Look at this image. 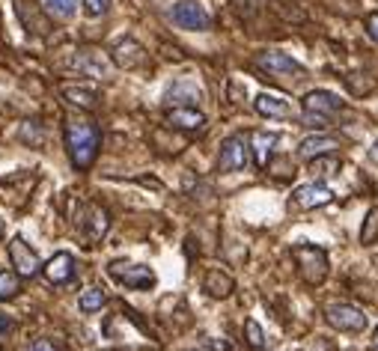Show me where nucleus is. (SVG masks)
I'll return each mask as SVG.
<instances>
[{"label":"nucleus","mask_w":378,"mask_h":351,"mask_svg":"<svg viewBox=\"0 0 378 351\" xmlns=\"http://www.w3.org/2000/svg\"><path fill=\"white\" fill-rule=\"evenodd\" d=\"M336 170H340V161L334 158V152H331V155H319V158H313V161H310V173L319 176V179L334 176Z\"/></svg>","instance_id":"26"},{"label":"nucleus","mask_w":378,"mask_h":351,"mask_svg":"<svg viewBox=\"0 0 378 351\" xmlns=\"http://www.w3.org/2000/svg\"><path fill=\"white\" fill-rule=\"evenodd\" d=\"M295 262H298V268H301V277L310 286L322 283V280L327 277V253L322 247H316V244L295 247Z\"/></svg>","instance_id":"3"},{"label":"nucleus","mask_w":378,"mask_h":351,"mask_svg":"<svg viewBox=\"0 0 378 351\" xmlns=\"http://www.w3.org/2000/svg\"><path fill=\"white\" fill-rule=\"evenodd\" d=\"M256 66L271 75L274 81H298V78H304V66L283 51H262L256 57Z\"/></svg>","instance_id":"2"},{"label":"nucleus","mask_w":378,"mask_h":351,"mask_svg":"<svg viewBox=\"0 0 378 351\" xmlns=\"http://www.w3.org/2000/svg\"><path fill=\"white\" fill-rule=\"evenodd\" d=\"M9 262H12V268H15L21 277H36L39 271H42L36 250L30 247L21 235H15L12 242H9Z\"/></svg>","instance_id":"10"},{"label":"nucleus","mask_w":378,"mask_h":351,"mask_svg":"<svg viewBox=\"0 0 378 351\" xmlns=\"http://www.w3.org/2000/svg\"><path fill=\"white\" fill-rule=\"evenodd\" d=\"M21 292V274L18 271H0V300H9Z\"/></svg>","instance_id":"25"},{"label":"nucleus","mask_w":378,"mask_h":351,"mask_svg":"<svg viewBox=\"0 0 378 351\" xmlns=\"http://www.w3.org/2000/svg\"><path fill=\"white\" fill-rule=\"evenodd\" d=\"M253 105H256V114H262L268 119H286L289 116V102H283V98H277V96L262 93V96H256Z\"/></svg>","instance_id":"19"},{"label":"nucleus","mask_w":378,"mask_h":351,"mask_svg":"<svg viewBox=\"0 0 378 351\" xmlns=\"http://www.w3.org/2000/svg\"><path fill=\"white\" fill-rule=\"evenodd\" d=\"M111 60H114V66H119V69H125V72H128V69H137V66L146 63V51H143V45L137 42V39L125 36V39H119V42L114 45Z\"/></svg>","instance_id":"11"},{"label":"nucleus","mask_w":378,"mask_h":351,"mask_svg":"<svg viewBox=\"0 0 378 351\" xmlns=\"http://www.w3.org/2000/svg\"><path fill=\"white\" fill-rule=\"evenodd\" d=\"M167 125L176 128V132H188V134H200L206 128V116L200 114L197 107H188V105H179L167 114Z\"/></svg>","instance_id":"12"},{"label":"nucleus","mask_w":378,"mask_h":351,"mask_svg":"<svg viewBox=\"0 0 378 351\" xmlns=\"http://www.w3.org/2000/svg\"><path fill=\"white\" fill-rule=\"evenodd\" d=\"M244 334H247L251 348H262L265 345V334H262V327L256 325V318H247V322H244Z\"/></svg>","instance_id":"28"},{"label":"nucleus","mask_w":378,"mask_h":351,"mask_svg":"<svg viewBox=\"0 0 378 351\" xmlns=\"http://www.w3.org/2000/svg\"><path fill=\"white\" fill-rule=\"evenodd\" d=\"M21 140L24 143H42V134H39V128H21Z\"/></svg>","instance_id":"31"},{"label":"nucleus","mask_w":378,"mask_h":351,"mask_svg":"<svg viewBox=\"0 0 378 351\" xmlns=\"http://www.w3.org/2000/svg\"><path fill=\"white\" fill-rule=\"evenodd\" d=\"M27 351H60V345L54 343V339H45V336H42V339H36V343L30 345Z\"/></svg>","instance_id":"30"},{"label":"nucleus","mask_w":378,"mask_h":351,"mask_svg":"<svg viewBox=\"0 0 378 351\" xmlns=\"http://www.w3.org/2000/svg\"><path fill=\"white\" fill-rule=\"evenodd\" d=\"M75 226L87 242H102L107 226H111V215H107L102 206L89 203V206H81V212H78V217H75Z\"/></svg>","instance_id":"4"},{"label":"nucleus","mask_w":378,"mask_h":351,"mask_svg":"<svg viewBox=\"0 0 378 351\" xmlns=\"http://www.w3.org/2000/svg\"><path fill=\"white\" fill-rule=\"evenodd\" d=\"M366 33H370L375 42H378V12H372L370 18H366Z\"/></svg>","instance_id":"32"},{"label":"nucleus","mask_w":378,"mask_h":351,"mask_svg":"<svg viewBox=\"0 0 378 351\" xmlns=\"http://www.w3.org/2000/svg\"><path fill=\"white\" fill-rule=\"evenodd\" d=\"M325 318H327V325L331 327L345 330V334H361V330L366 327L363 309H357L352 304H331L325 309Z\"/></svg>","instance_id":"7"},{"label":"nucleus","mask_w":378,"mask_h":351,"mask_svg":"<svg viewBox=\"0 0 378 351\" xmlns=\"http://www.w3.org/2000/svg\"><path fill=\"white\" fill-rule=\"evenodd\" d=\"M208 348H212V351H230V345H226V343H208Z\"/></svg>","instance_id":"34"},{"label":"nucleus","mask_w":378,"mask_h":351,"mask_svg":"<svg viewBox=\"0 0 378 351\" xmlns=\"http://www.w3.org/2000/svg\"><path fill=\"white\" fill-rule=\"evenodd\" d=\"M15 325H12V318H6V316H0V336L3 334H9V330H12Z\"/></svg>","instance_id":"33"},{"label":"nucleus","mask_w":378,"mask_h":351,"mask_svg":"<svg viewBox=\"0 0 378 351\" xmlns=\"http://www.w3.org/2000/svg\"><path fill=\"white\" fill-rule=\"evenodd\" d=\"M331 199H334V190L322 182L301 185V188H295V194H292V203L298 208H319V206H327Z\"/></svg>","instance_id":"14"},{"label":"nucleus","mask_w":378,"mask_h":351,"mask_svg":"<svg viewBox=\"0 0 378 351\" xmlns=\"http://www.w3.org/2000/svg\"><path fill=\"white\" fill-rule=\"evenodd\" d=\"M105 289H98V286H89L87 292H81V298H78V307L84 309V313H96V309H102L105 307Z\"/></svg>","instance_id":"24"},{"label":"nucleus","mask_w":378,"mask_h":351,"mask_svg":"<svg viewBox=\"0 0 378 351\" xmlns=\"http://www.w3.org/2000/svg\"><path fill=\"white\" fill-rule=\"evenodd\" d=\"M75 69L87 78H98V81H107L114 75V60H107L102 51H93V48H84V51L75 54Z\"/></svg>","instance_id":"9"},{"label":"nucleus","mask_w":378,"mask_h":351,"mask_svg":"<svg viewBox=\"0 0 378 351\" xmlns=\"http://www.w3.org/2000/svg\"><path fill=\"white\" fill-rule=\"evenodd\" d=\"M3 233H6V224H3V220H0V238H3Z\"/></svg>","instance_id":"36"},{"label":"nucleus","mask_w":378,"mask_h":351,"mask_svg":"<svg viewBox=\"0 0 378 351\" xmlns=\"http://www.w3.org/2000/svg\"><path fill=\"white\" fill-rule=\"evenodd\" d=\"M233 277L230 274H224V271H217V268H212L206 274V280H203V292H208L212 298H226L233 292Z\"/></svg>","instance_id":"20"},{"label":"nucleus","mask_w":378,"mask_h":351,"mask_svg":"<svg viewBox=\"0 0 378 351\" xmlns=\"http://www.w3.org/2000/svg\"><path fill=\"white\" fill-rule=\"evenodd\" d=\"M42 9L60 21H69L78 12V0H42Z\"/></svg>","instance_id":"23"},{"label":"nucleus","mask_w":378,"mask_h":351,"mask_svg":"<svg viewBox=\"0 0 378 351\" xmlns=\"http://www.w3.org/2000/svg\"><path fill=\"white\" fill-rule=\"evenodd\" d=\"M370 158H372V161L378 164V140H375V143H372V149H370Z\"/></svg>","instance_id":"35"},{"label":"nucleus","mask_w":378,"mask_h":351,"mask_svg":"<svg viewBox=\"0 0 378 351\" xmlns=\"http://www.w3.org/2000/svg\"><path fill=\"white\" fill-rule=\"evenodd\" d=\"M173 24H179L182 30H208L212 27V15L197 3V0H179L170 9Z\"/></svg>","instance_id":"6"},{"label":"nucleus","mask_w":378,"mask_h":351,"mask_svg":"<svg viewBox=\"0 0 378 351\" xmlns=\"http://www.w3.org/2000/svg\"><path fill=\"white\" fill-rule=\"evenodd\" d=\"M375 348H378V330H375Z\"/></svg>","instance_id":"37"},{"label":"nucleus","mask_w":378,"mask_h":351,"mask_svg":"<svg viewBox=\"0 0 378 351\" xmlns=\"http://www.w3.org/2000/svg\"><path fill=\"white\" fill-rule=\"evenodd\" d=\"M375 238H378V208H372V212L366 215V224L361 229V242L363 244H372Z\"/></svg>","instance_id":"27"},{"label":"nucleus","mask_w":378,"mask_h":351,"mask_svg":"<svg viewBox=\"0 0 378 351\" xmlns=\"http://www.w3.org/2000/svg\"><path fill=\"white\" fill-rule=\"evenodd\" d=\"M27 3H30V0H27ZM15 9H18V15H21L24 27H33V33H48V21H45V18H39L36 3H30V12H27L24 0H15Z\"/></svg>","instance_id":"22"},{"label":"nucleus","mask_w":378,"mask_h":351,"mask_svg":"<svg viewBox=\"0 0 378 351\" xmlns=\"http://www.w3.org/2000/svg\"><path fill=\"white\" fill-rule=\"evenodd\" d=\"M60 96L63 102H69L72 107H81V110H93L98 105V93L89 87H75V84H63L60 87Z\"/></svg>","instance_id":"17"},{"label":"nucleus","mask_w":378,"mask_h":351,"mask_svg":"<svg viewBox=\"0 0 378 351\" xmlns=\"http://www.w3.org/2000/svg\"><path fill=\"white\" fill-rule=\"evenodd\" d=\"M334 149H340V140L331 137V134H313V137H304L301 146H298V155L304 161H313L319 155H331Z\"/></svg>","instance_id":"15"},{"label":"nucleus","mask_w":378,"mask_h":351,"mask_svg":"<svg viewBox=\"0 0 378 351\" xmlns=\"http://www.w3.org/2000/svg\"><path fill=\"white\" fill-rule=\"evenodd\" d=\"M277 143H280V134H274V132H256V134H253L256 167H268V161H271V152H274Z\"/></svg>","instance_id":"18"},{"label":"nucleus","mask_w":378,"mask_h":351,"mask_svg":"<svg viewBox=\"0 0 378 351\" xmlns=\"http://www.w3.org/2000/svg\"><path fill=\"white\" fill-rule=\"evenodd\" d=\"M111 277L116 283H123L128 289H149L155 286V271L146 265H132V262H111Z\"/></svg>","instance_id":"8"},{"label":"nucleus","mask_w":378,"mask_h":351,"mask_svg":"<svg viewBox=\"0 0 378 351\" xmlns=\"http://www.w3.org/2000/svg\"><path fill=\"white\" fill-rule=\"evenodd\" d=\"M340 110H343V98L327 93V89H313V93L304 96V114H319V116L331 119Z\"/></svg>","instance_id":"13"},{"label":"nucleus","mask_w":378,"mask_h":351,"mask_svg":"<svg viewBox=\"0 0 378 351\" xmlns=\"http://www.w3.org/2000/svg\"><path fill=\"white\" fill-rule=\"evenodd\" d=\"M251 161V149H247V140L242 134H233L221 143V155H217V170L221 173H238Z\"/></svg>","instance_id":"5"},{"label":"nucleus","mask_w":378,"mask_h":351,"mask_svg":"<svg viewBox=\"0 0 378 351\" xmlns=\"http://www.w3.org/2000/svg\"><path fill=\"white\" fill-rule=\"evenodd\" d=\"M42 271H45L48 283H54V286L69 283V280H72V274H75V256H72V253H57V256H51V259H48V262L42 265Z\"/></svg>","instance_id":"16"},{"label":"nucleus","mask_w":378,"mask_h":351,"mask_svg":"<svg viewBox=\"0 0 378 351\" xmlns=\"http://www.w3.org/2000/svg\"><path fill=\"white\" fill-rule=\"evenodd\" d=\"M197 98H200V89L191 81H176L170 87V93H167V102H176V105H191Z\"/></svg>","instance_id":"21"},{"label":"nucleus","mask_w":378,"mask_h":351,"mask_svg":"<svg viewBox=\"0 0 378 351\" xmlns=\"http://www.w3.org/2000/svg\"><path fill=\"white\" fill-rule=\"evenodd\" d=\"M66 149L78 170H89L98 155V128L89 119H72L66 123Z\"/></svg>","instance_id":"1"},{"label":"nucleus","mask_w":378,"mask_h":351,"mask_svg":"<svg viewBox=\"0 0 378 351\" xmlns=\"http://www.w3.org/2000/svg\"><path fill=\"white\" fill-rule=\"evenodd\" d=\"M111 6H114V0H84V9H87L89 18L107 15V12H111Z\"/></svg>","instance_id":"29"}]
</instances>
